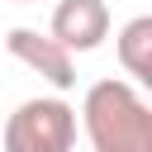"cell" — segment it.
<instances>
[{
	"label": "cell",
	"instance_id": "1",
	"mask_svg": "<svg viewBox=\"0 0 152 152\" xmlns=\"http://www.w3.org/2000/svg\"><path fill=\"white\" fill-rule=\"evenodd\" d=\"M81 124L95 152H152V104L138 95V86L119 76L86 90Z\"/></svg>",
	"mask_w": 152,
	"mask_h": 152
},
{
	"label": "cell",
	"instance_id": "2",
	"mask_svg": "<svg viewBox=\"0 0 152 152\" xmlns=\"http://www.w3.org/2000/svg\"><path fill=\"white\" fill-rule=\"evenodd\" d=\"M76 147V109L57 95L24 100L5 119V152H71Z\"/></svg>",
	"mask_w": 152,
	"mask_h": 152
},
{
	"label": "cell",
	"instance_id": "6",
	"mask_svg": "<svg viewBox=\"0 0 152 152\" xmlns=\"http://www.w3.org/2000/svg\"><path fill=\"white\" fill-rule=\"evenodd\" d=\"M14 5H28V0H14Z\"/></svg>",
	"mask_w": 152,
	"mask_h": 152
},
{
	"label": "cell",
	"instance_id": "5",
	"mask_svg": "<svg viewBox=\"0 0 152 152\" xmlns=\"http://www.w3.org/2000/svg\"><path fill=\"white\" fill-rule=\"evenodd\" d=\"M119 66L133 81H152V19L138 14L119 28Z\"/></svg>",
	"mask_w": 152,
	"mask_h": 152
},
{
	"label": "cell",
	"instance_id": "4",
	"mask_svg": "<svg viewBox=\"0 0 152 152\" xmlns=\"http://www.w3.org/2000/svg\"><path fill=\"white\" fill-rule=\"evenodd\" d=\"M66 52H95L109 38V5L104 0H62L52 10V28H48Z\"/></svg>",
	"mask_w": 152,
	"mask_h": 152
},
{
	"label": "cell",
	"instance_id": "3",
	"mask_svg": "<svg viewBox=\"0 0 152 152\" xmlns=\"http://www.w3.org/2000/svg\"><path fill=\"white\" fill-rule=\"evenodd\" d=\"M5 48H10L14 62H24L28 71H38L52 90H71V86H76V62H71V52H66L52 33L10 28V33H5Z\"/></svg>",
	"mask_w": 152,
	"mask_h": 152
}]
</instances>
